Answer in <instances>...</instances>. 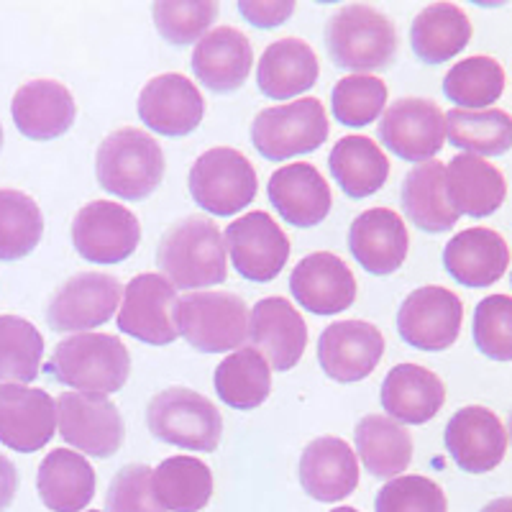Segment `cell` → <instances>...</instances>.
Wrapping results in <instances>:
<instances>
[{"mask_svg":"<svg viewBox=\"0 0 512 512\" xmlns=\"http://www.w3.org/2000/svg\"><path fill=\"white\" fill-rule=\"evenodd\" d=\"M254 64L251 41L233 26H218L198 41L192 70L200 85L213 93H233L246 82Z\"/></svg>","mask_w":512,"mask_h":512,"instance_id":"83f0119b","label":"cell"},{"mask_svg":"<svg viewBox=\"0 0 512 512\" xmlns=\"http://www.w3.org/2000/svg\"><path fill=\"white\" fill-rule=\"evenodd\" d=\"M472 21L454 3H433L415 16L410 44L420 62L443 64L464 52L472 41Z\"/></svg>","mask_w":512,"mask_h":512,"instance_id":"1f68e13d","label":"cell"},{"mask_svg":"<svg viewBox=\"0 0 512 512\" xmlns=\"http://www.w3.org/2000/svg\"><path fill=\"white\" fill-rule=\"evenodd\" d=\"M157 262L180 290H200L226 282V241L210 218L187 216L159 241Z\"/></svg>","mask_w":512,"mask_h":512,"instance_id":"6da1fadb","label":"cell"},{"mask_svg":"<svg viewBox=\"0 0 512 512\" xmlns=\"http://www.w3.org/2000/svg\"><path fill=\"white\" fill-rule=\"evenodd\" d=\"M41 502L54 512H80L93 502L95 469L85 456L70 448H54L47 459L41 461L36 477Z\"/></svg>","mask_w":512,"mask_h":512,"instance_id":"4dcf8cb0","label":"cell"},{"mask_svg":"<svg viewBox=\"0 0 512 512\" xmlns=\"http://www.w3.org/2000/svg\"><path fill=\"white\" fill-rule=\"evenodd\" d=\"M44 216L34 198L21 190H0V259L16 262L39 246Z\"/></svg>","mask_w":512,"mask_h":512,"instance_id":"60d3db41","label":"cell"},{"mask_svg":"<svg viewBox=\"0 0 512 512\" xmlns=\"http://www.w3.org/2000/svg\"><path fill=\"white\" fill-rule=\"evenodd\" d=\"M154 469L146 464H128L113 477L108 495H105V512H167L152 489Z\"/></svg>","mask_w":512,"mask_h":512,"instance_id":"bcb514c9","label":"cell"},{"mask_svg":"<svg viewBox=\"0 0 512 512\" xmlns=\"http://www.w3.org/2000/svg\"><path fill=\"white\" fill-rule=\"evenodd\" d=\"M177 303L175 285L162 274L144 272L128 282L116 323L118 331L144 344L167 346L177 338L172 310Z\"/></svg>","mask_w":512,"mask_h":512,"instance_id":"9a60e30c","label":"cell"},{"mask_svg":"<svg viewBox=\"0 0 512 512\" xmlns=\"http://www.w3.org/2000/svg\"><path fill=\"white\" fill-rule=\"evenodd\" d=\"M410 236L402 216L390 208H369L349 228V251L361 269L377 277L397 272L405 264Z\"/></svg>","mask_w":512,"mask_h":512,"instance_id":"7402d4cb","label":"cell"},{"mask_svg":"<svg viewBox=\"0 0 512 512\" xmlns=\"http://www.w3.org/2000/svg\"><path fill=\"white\" fill-rule=\"evenodd\" d=\"M474 344L487 359L512 361V297L489 295L474 310Z\"/></svg>","mask_w":512,"mask_h":512,"instance_id":"ee69618b","label":"cell"},{"mask_svg":"<svg viewBox=\"0 0 512 512\" xmlns=\"http://www.w3.org/2000/svg\"><path fill=\"white\" fill-rule=\"evenodd\" d=\"M443 93L464 111H484L505 93V70L492 57H466L443 77Z\"/></svg>","mask_w":512,"mask_h":512,"instance_id":"f35d334b","label":"cell"},{"mask_svg":"<svg viewBox=\"0 0 512 512\" xmlns=\"http://www.w3.org/2000/svg\"><path fill=\"white\" fill-rule=\"evenodd\" d=\"M18 492V472L8 456L0 454V512L8 510Z\"/></svg>","mask_w":512,"mask_h":512,"instance_id":"c3c4849f","label":"cell"},{"mask_svg":"<svg viewBox=\"0 0 512 512\" xmlns=\"http://www.w3.org/2000/svg\"><path fill=\"white\" fill-rule=\"evenodd\" d=\"M154 497L169 512H200L213 497V472L192 456H169L154 469Z\"/></svg>","mask_w":512,"mask_h":512,"instance_id":"d590c367","label":"cell"},{"mask_svg":"<svg viewBox=\"0 0 512 512\" xmlns=\"http://www.w3.org/2000/svg\"><path fill=\"white\" fill-rule=\"evenodd\" d=\"M479 512H512V497H500V500H492L489 505H484Z\"/></svg>","mask_w":512,"mask_h":512,"instance_id":"681fc988","label":"cell"},{"mask_svg":"<svg viewBox=\"0 0 512 512\" xmlns=\"http://www.w3.org/2000/svg\"><path fill=\"white\" fill-rule=\"evenodd\" d=\"M331 512H359V510H354V507H336V510Z\"/></svg>","mask_w":512,"mask_h":512,"instance_id":"f907efd6","label":"cell"},{"mask_svg":"<svg viewBox=\"0 0 512 512\" xmlns=\"http://www.w3.org/2000/svg\"><path fill=\"white\" fill-rule=\"evenodd\" d=\"M379 400L387 415L400 425H423L443 408L446 384L420 364H397L384 377Z\"/></svg>","mask_w":512,"mask_h":512,"instance_id":"4316f807","label":"cell"},{"mask_svg":"<svg viewBox=\"0 0 512 512\" xmlns=\"http://www.w3.org/2000/svg\"><path fill=\"white\" fill-rule=\"evenodd\" d=\"M320 62L308 41L287 36V39L272 41L264 49L256 70V85L259 93L272 100L295 98L300 93H308L318 82Z\"/></svg>","mask_w":512,"mask_h":512,"instance_id":"f546056e","label":"cell"},{"mask_svg":"<svg viewBox=\"0 0 512 512\" xmlns=\"http://www.w3.org/2000/svg\"><path fill=\"white\" fill-rule=\"evenodd\" d=\"M0 146H3V126H0Z\"/></svg>","mask_w":512,"mask_h":512,"instance_id":"816d5d0a","label":"cell"},{"mask_svg":"<svg viewBox=\"0 0 512 512\" xmlns=\"http://www.w3.org/2000/svg\"><path fill=\"white\" fill-rule=\"evenodd\" d=\"M359 459L372 477L395 479L413 461V438L405 425L384 415H367L354 428Z\"/></svg>","mask_w":512,"mask_h":512,"instance_id":"e575fe53","label":"cell"},{"mask_svg":"<svg viewBox=\"0 0 512 512\" xmlns=\"http://www.w3.org/2000/svg\"><path fill=\"white\" fill-rule=\"evenodd\" d=\"M333 180L349 198L361 200L379 192L390 177V159L369 136H344L328 157Z\"/></svg>","mask_w":512,"mask_h":512,"instance_id":"d6a6232c","label":"cell"},{"mask_svg":"<svg viewBox=\"0 0 512 512\" xmlns=\"http://www.w3.org/2000/svg\"><path fill=\"white\" fill-rule=\"evenodd\" d=\"M11 116L26 139L52 141L70 131L77 118V105L62 82L31 80L13 95Z\"/></svg>","mask_w":512,"mask_h":512,"instance_id":"484cf974","label":"cell"},{"mask_svg":"<svg viewBox=\"0 0 512 512\" xmlns=\"http://www.w3.org/2000/svg\"><path fill=\"white\" fill-rule=\"evenodd\" d=\"M146 425L157 441L210 454L223 436V418L208 397L187 387L159 392L146 408Z\"/></svg>","mask_w":512,"mask_h":512,"instance_id":"8992f818","label":"cell"},{"mask_svg":"<svg viewBox=\"0 0 512 512\" xmlns=\"http://www.w3.org/2000/svg\"><path fill=\"white\" fill-rule=\"evenodd\" d=\"M443 267L464 287H489L505 277L510 246L492 228H466L443 249Z\"/></svg>","mask_w":512,"mask_h":512,"instance_id":"cb8c5ba5","label":"cell"},{"mask_svg":"<svg viewBox=\"0 0 512 512\" xmlns=\"http://www.w3.org/2000/svg\"><path fill=\"white\" fill-rule=\"evenodd\" d=\"M231 262L251 282H272L290 259V239L269 213H246L223 233Z\"/></svg>","mask_w":512,"mask_h":512,"instance_id":"4fadbf2b","label":"cell"},{"mask_svg":"<svg viewBox=\"0 0 512 512\" xmlns=\"http://www.w3.org/2000/svg\"><path fill=\"white\" fill-rule=\"evenodd\" d=\"M95 172L105 192L121 200H144L162 185V146L139 128H118L100 144Z\"/></svg>","mask_w":512,"mask_h":512,"instance_id":"3957f363","label":"cell"},{"mask_svg":"<svg viewBox=\"0 0 512 512\" xmlns=\"http://www.w3.org/2000/svg\"><path fill=\"white\" fill-rule=\"evenodd\" d=\"M443 441L461 472L487 474L502 464L510 438L505 423L492 410L469 405L456 410L454 418L448 420Z\"/></svg>","mask_w":512,"mask_h":512,"instance_id":"2e32d148","label":"cell"},{"mask_svg":"<svg viewBox=\"0 0 512 512\" xmlns=\"http://www.w3.org/2000/svg\"><path fill=\"white\" fill-rule=\"evenodd\" d=\"M267 195L282 221L295 228H313L331 213V187L326 177L308 162L280 167L269 177Z\"/></svg>","mask_w":512,"mask_h":512,"instance_id":"603a6c76","label":"cell"},{"mask_svg":"<svg viewBox=\"0 0 512 512\" xmlns=\"http://www.w3.org/2000/svg\"><path fill=\"white\" fill-rule=\"evenodd\" d=\"M123 300V287L111 274L82 272L70 277L47 305V323L52 331L77 333L105 326Z\"/></svg>","mask_w":512,"mask_h":512,"instance_id":"7c38bea8","label":"cell"},{"mask_svg":"<svg viewBox=\"0 0 512 512\" xmlns=\"http://www.w3.org/2000/svg\"><path fill=\"white\" fill-rule=\"evenodd\" d=\"M464 320V303L456 292L425 285L410 292L397 310L402 341L420 351H446L456 344Z\"/></svg>","mask_w":512,"mask_h":512,"instance_id":"30bf717a","label":"cell"},{"mask_svg":"<svg viewBox=\"0 0 512 512\" xmlns=\"http://www.w3.org/2000/svg\"><path fill=\"white\" fill-rule=\"evenodd\" d=\"M187 187L198 208L210 216L226 218L239 216L256 198L259 180L254 164L244 154L231 146H216L192 162Z\"/></svg>","mask_w":512,"mask_h":512,"instance_id":"52a82bcc","label":"cell"},{"mask_svg":"<svg viewBox=\"0 0 512 512\" xmlns=\"http://www.w3.org/2000/svg\"><path fill=\"white\" fill-rule=\"evenodd\" d=\"M47 372L57 382L93 395L123 390L131 374V354L121 338L108 333H75L59 341Z\"/></svg>","mask_w":512,"mask_h":512,"instance_id":"7a4b0ae2","label":"cell"},{"mask_svg":"<svg viewBox=\"0 0 512 512\" xmlns=\"http://www.w3.org/2000/svg\"><path fill=\"white\" fill-rule=\"evenodd\" d=\"M239 11L256 29H274V26L285 24L287 18L295 13V3L292 0H272V3H264V0H241Z\"/></svg>","mask_w":512,"mask_h":512,"instance_id":"7dc6e473","label":"cell"},{"mask_svg":"<svg viewBox=\"0 0 512 512\" xmlns=\"http://www.w3.org/2000/svg\"><path fill=\"white\" fill-rule=\"evenodd\" d=\"M510 441H512V413H510Z\"/></svg>","mask_w":512,"mask_h":512,"instance_id":"f5cc1de1","label":"cell"},{"mask_svg":"<svg viewBox=\"0 0 512 512\" xmlns=\"http://www.w3.org/2000/svg\"><path fill=\"white\" fill-rule=\"evenodd\" d=\"M57 431V405L49 392L26 384H0V443L34 454Z\"/></svg>","mask_w":512,"mask_h":512,"instance_id":"d6986e66","label":"cell"},{"mask_svg":"<svg viewBox=\"0 0 512 512\" xmlns=\"http://www.w3.org/2000/svg\"><path fill=\"white\" fill-rule=\"evenodd\" d=\"M300 484L313 500L341 502L359 484V459L346 441L336 436L315 438L300 456Z\"/></svg>","mask_w":512,"mask_h":512,"instance_id":"d4e9b609","label":"cell"},{"mask_svg":"<svg viewBox=\"0 0 512 512\" xmlns=\"http://www.w3.org/2000/svg\"><path fill=\"white\" fill-rule=\"evenodd\" d=\"M374 512H448V502L433 479L402 474L379 489Z\"/></svg>","mask_w":512,"mask_h":512,"instance_id":"f6af8a7d","label":"cell"},{"mask_svg":"<svg viewBox=\"0 0 512 512\" xmlns=\"http://www.w3.org/2000/svg\"><path fill=\"white\" fill-rule=\"evenodd\" d=\"M326 139L328 116L318 98L264 108L251 123V144L269 162H285L315 152Z\"/></svg>","mask_w":512,"mask_h":512,"instance_id":"ba28073f","label":"cell"},{"mask_svg":"<svg viewBox=\"0 0 512 512\" xmlns=\"http://www.w3.org/2000/svg\"><path fill=\"white\" fill-rule=\"evenodd\" d=\"M141 241L139 218L113 200H93L72 221L75 251L95 264H118L134 254Z\"/></svg>","mask_w":512,"mask_h":512,"instance_id":"8fae6325","label":"cell"},{"mask_svg":"<svg viewBox=\"0 0 512 512\" xmlns=\"http://www.w3.org/2000/svg\"><path fill=\"white\" fill-rule=\"evenodd\" d=\"M177 333L200 354L236 351L249 338V310L233 292H190L172 310Z\"/></svg>","mask_w":512,"mask_h":512,"instance_id":"5b68a950","label":"cell"},{"mask_svg":"<svg viewBox=\"0 0 512 512\" xmlns=\"http://www.w3.org/2000/svg\"><path fill=\"white\" fill-rule=\"evenodd\" d=\"M510 282H512V277H510Z\"/></svg>","mask_w":512,"mask_h":512,"instance_id":"11a10c76","label":"cell"},{"mask_svg":"<svg viewBox=\"0 0 512 512\" xmlns=\"http://www.w3.org/2000/svg\"><path fill=\"white\" fill-rule=\"evenodd\" d=\"M290 292L308 313L338 315L354 305L356 277L341 256L315 251L292 269Z\"/></svg>","mask_w":512,"mask_h":512,"instance_id":"ffe728a7","label":"cell"},{"mask_svg":"<svg viewBox=\"0 0 512 512\" xmlns=\"http://www.w3.org/2000/svg\"><path fill=\"white\" fill-rule=\"evenodd\" d=\"M246 341L267 359L269 369L290 372L308 349V323L287 297H264L251 310Z\"/></svg>","mask_w":512,"mask_h":512,"instance_id":"e0dca14e","label":"cell"},{"mask_svg":"<svg viewBox=\"0 0 512 512\" xmlns=\"http://www.w3.org/2000/svg\"><path fill=\"white\" fill-rule=\"evenodd\" d=\"M205 100L198 85L180 72L159 75L139 95V118L162 136H187L200 126Z\"/></svg>","mask_w":512,"mask_h":512,"instance_id":"44dd1931","label":"cell"},{"mask_svg":"<svg viewBox=\"0 0 512 512\" xmlns=\"http://www.w3.org/2000/svg\"><path fill=\"white\" fill-rule=\"evenodd\" d=\"M384 336L367 320H336L318 338V361L336 382H361L377 369Z\"/></svg>","mask_w":512,"mask_h":512,"instance_id":"ac0fdd59","label":"cell"},{"mask_svg":"<svg viewBox=\"0 0 512 512\" xmlns=\"http://www.w3.org/2000/svg\"><path fill=\"white\" fill-rule=\"evenodd\" d=\"M446 167L436 159L415 164L402 182V210L425 233H446L456 226L459 213L446 198Z\"/></svg>","mask_w":512,"mask_h":512,"instance_id":"836d02e7","label":"cell"},{"mask_svg":"<svg viewBox=\"0 0 512 512\" xmlns=\"http://www.w3.org/2000/svg\"><path fill=\"white\" fill-rule=\"evenodd\" d=\"M333 116L341 126L361 128L377 121L387 105V85L382 77L349 75L336 82L331 93Z\"/></svg>","mask_w":512,"mask_h":512,"instance_id":"b9f144b4","label":"cell"},{"mask_svg":"<svg viewBox=\"0 0 512 512\" xmlns=\"http://www.w3.org/2000/svg\"><path fill=\"white\" fill-rule=\"evenodd\" d=\"M157 31L175 47H185L208 34L218 16V3L213 0H162L154 3Z\"/></svg>","mask_w":512,"mask_h":512,"instance_id":"7bdbcfd3","label":"cell"},{"mask_svg":"<svg viewBox=\"0 0 512 512\" xmlns=\"http://www.w3.org/2000/svg\"><path fill=\"white\" fill-rule=\"evenodd\" d=\"M216 392L228 408L254 410L272 392V369L259 351L236 349L218 364Z\"/></svg>","mask_w":512,"mask_h":512,"instance_id":"74e56055","label":"cell"},{"mask_svg":"<svg viewBox=\"0 0 512 512\" xmlns=\"http://www.w3.org/2000/svg\"><path fill=\"white\" fill-rule=\"evenodd\" d=\"M379 139L405 162H431L446 141V116L428 98H400L382 113Z\"/></svg>","mask_w":512,"mask_h":512,"instance_id":"5bb4252c","label":"cell"},{"mask_svg":"<svg viewBox=\"0 0 512 512\" xmlns=\"http://www.w3.org/2000/svg\"><path fill=\"white\" fill-rule=\"evenodd\" d=\"M57 425L64 441L95 459H108L116 454L126 436L121 410L105 395L93 392L59 395Z\"/></svg>","mask_w":512,"mask_h":512,"instance_id":"9c48e42d","label":"cell"},{"mask_svg":"<svg viewBox=\"0 0 512 512\" xmlns=\"http://www.w3.org/2000/svg\"><path fill=\"white\" fill-rule=\"evenodd\" d=\"M446 139L474 157H502L512 149V116L500 108L446 113Z\"/></svg>","mask_w":512,"mask_h":512,"instance_id":"8d00e7d4","label":"cell"},{"mask_svg":"<svg viewBox=\"0 0 512 512\" xmlns=\"http://www.w3.org/2000/svg\"><path fill=\"white\" fill-rule=\"evenodd\" d=\"M326 47L336 67L361 75L390 67L397 34L390 18L377 8L351 3L333 13L326 24Z\"/></svg>","mask_w":512,"mask_h":512,"instance_id":"277c9868","label":"cell"},{"mask_svg":"<svg viewBox=\"0 0 512 512\" xmlns=\"http://www.w3.org/2000/svg\"><path fill=\"white\" fill-rule=\"evenodd\" d=\"M44 338L34 323L0 315V384H26L39 377Z\"/></svg>","mask_w":512,"mask_h":512,"instance_id":"ab89813d","label":"cell"},{"mask_svg":"<svg viewBox=\"0 0 512 512\" xmlns=\"http://www.w3.org/2000/svg\"><path fill=\"white\" fill-rule=\"evenodd\" d=\"M88 512H100V510H88Z\"/></svg>","mask_w":512,"mask_h":512,"instance_id":"db71d44e","label":"cell"},{"mask_svg":"<svg viewBox=\"0 0 512 512\" xmlns=\"http://www.w3.org/2000/svg\"><path fill=\"white\" fill-rule=\"evenodd\" d=\"M446 198L459 216L487 218L502 208L507 198L505 175L487 159L456 154L446 164Z\"/></svg>","mask_w":512,"mask_h":512,"instance_id":"f1b7e54d","label":"cell"}]
</instances>
